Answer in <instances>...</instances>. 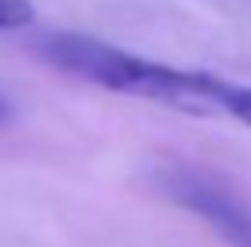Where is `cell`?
Listing matches in <instances>:
<instances>
[{
	"mask_svg": "<svg viewBox=\"0 0 251 247\" xmlns=\"http://www.w3.org/2000/svg\"><path fill=\"white\" fill-rule=\"evenodd\" d=\"M157 182L178 207L201 215L226 244L251 247V207L240 197H233L222 182L193 171V167H164L157 171Z\"/></svg>",
	"mask_w": 251,
	"mask_h": 247,
	"instance_id": "cell-1",
	"label": "cell"
},
{
	"mask_svg": "<svg viewBox=\"0 0 251 247\" xmlns=\"http://www.w3.org/2000/svg\"><path fill=\"white\" fill-rule=\"evenodd\" d=\"M193 88H197L207 113H226L233 120L251 127V88L248 84H233V80H222V76L193 69Z\"/></svg>",
	"mask_w": 251,
	"mask_h": 247,
	"instance_id": "cell-2",
	"label": "cell"
},
{
	"mask_svg": "<svg viewBox=\"0 0 251 247\" xmlns=\"http://www.w3.org/2000/svg\"><path fill=\"white\" fill-rule=\"evenodd\" d=\"M33 19H37V11L29 0H0V33L25 29V25H33Z\"/></svg>",
	"mask_w": 251,
	"mask_h": 247,
	"instance_id": "cell-3",
	"label": "cell"
},
{
	"mask_svg": "<svg viewBox=\"0 0 251 247\" xmlns=\"http://www.w3.org/2000/svg\"><path fill=\"white\" fill-rule=\"evenodd\" d=\"M0 116H4V106H0Z\"/></svg>",
	"mask_w": 251,
	"mask_h": 247,
	"instance_id": "cell-4",
	"label": "cell"
}]
</instances>
